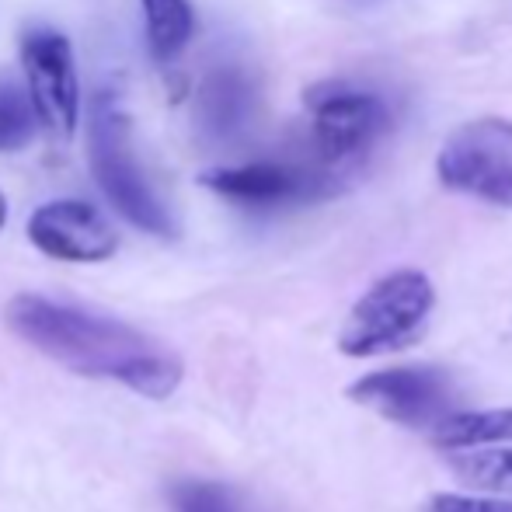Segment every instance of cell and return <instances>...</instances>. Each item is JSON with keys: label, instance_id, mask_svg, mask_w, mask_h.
<instances>
[{"label": "cell", "instance_id": "cell-2", "mask_svg": "<svg viewBox=\"0 0 512 512\" xmlns=\"http://www.w3.org/2000/svg\"><path fill=\"white\" fill-rule=\"evenodd\" d=\"M88 164L102 196L122 220L154 237H175V216L161 203L129 136L126 108L112 91H98L88 112Z\"/></svg>", "mask_w": 512, "mask_h": 512}, {"label": "cell", "instance_id": "cell-7", "mask_svg": "<svg viewBox=\"0 0 512 512\" xmlns=\"http://www.w3.org/2000/svg\"><path fill=\"white\" fill-rule=\"evenodd\" d=\"M213 196L230 199L237 206H290L314 203L345 182L321 171L314 161H248V164H220L199 175Z\"/></svg>", "mask_w": 512, "mask_h": 512}, {"label": "cell", "instance_id": "cell-15", "mask_svg": "<svg viewBox=\"0 0 512 512\" xmlns=\"http://www.w3.org/2000/svg\"><path fill=\"white\" fill-rule=\"evenodd\" d=\"M175 512H248L241 495L220 481H178L171 488Z\"/></svg>", "mask_w": 512, "mask_h": 512}, {"label": "cell", "instance_id": "cell-14", "mask_svg": "<svg viewBox=\"0 0 512 512\" xmlns=\"http://www.w3.org/2000/svg\"><path fill=\"white\" fill-rule=\"evenodd\" d=\"M35 133H39V119L25 95V84L0 77V154L25 150Z\"/></svg>", "mask_w": 512, "mask_h": 512}, {"label": "cell", "instance_id": "cell-8", "mask_svg": "<svg viewBox=\"0 0 512 512\" xmlns=\"http://www.w3.org/2000/svg\"><path fill=\"white\" fill-rule=\"evenodd\" d=\"M349 398L384 415L387 422L422 429L453 415L457 387L450 373L439 366H394V370H377L356 380L349 387Z\"/></svg>", "mask_w": 512, "mask_h": 512}, {"label": "cell", "instance_id": "cell-5", "mask_svg": "<svg viewBox=\"0 0 512 512\" xmlns=\"http://www.w3.org/2000/svg\"><path fill=\"white\" fill-rule=\"evenodd\" d=\"M436 175L450 192L512 209V119L485 115L457 126L439 150Z\"/></svg>", "mask_w": 512, "mask_h": 512}, {"label": "cell", "instance_id": "cell-3", "mask_svg": "<svg viewBox=\"0 0 512 512\" xmlns=\"http://www.w3.org/2000/svg\"><path fill=\"white\" fill-rule=\"evenodd\" d=\"M432 307H436V290L425 272H387L349 310L342 331H338V352L352 359H373L405 349L425 328Z\"/></svg>", "mask_w": 512, "mask_h": 512}, {"label": "cell", "instance_id": "cell-1", "mask_svg": "<svg viewBox=\"0 0 512 512\" xmlns=\"http://www.w3.org/2000/svg\"><path fill=\"white\" fill-rule=\"evenodd\" d=\"M4 321L21 342L77 377L115 380L150 401L171 398L182 387V359L157 338L115 317L56 304L39 293H18L7 304Z\"/></svg>", "mask_w": 512, "mask_h": 512}, {"label": "cell", "instance_id": "cell-6", "mask_svg": "<svg viewBox=\"0 0 512 512\" xmlns=\"http://www.w3.org/2000/svg\"><path fill=\"white\" fill-rule=\"evenodd\" d=\"M21 70L25 95L35 119L53 136H74L81 122V81L70 39L53 25H32L21 32Z\"/></svg>", "mask_w": 512, "mask_h": 512}, {"label": "cell", "instance_id": "cell-12", "mask_svg": "<svg viewBox=\"0 0 512 512\" xmlns=\"http://www.w3.org/2000/svg\"><path fill=\"white\" fill-rule=\"evenodd\" d=\"M147 46L154 60H175L196 32V11L189 0H140Z\"/></svg>", "mask_w": 512, "mask_h": 512}, {"label": "cell", "instance_id": "cell-9", "mask_svg": "<svg viewBox=\"0 0 512 512\" xmlns=\"http://www.w3.org/2000/svg\"><path fill=\"white\" fill-rule=\"evenodd\" d=\"M28 241L56 262L95 265L119 248L112 223L84 199H53L28 216Z\"/></svg>", "mask_w": 512, "mask_h": 512}, {"label": "cell", "instance_id": "cell-10", "mask_svg": "<svg viewBox=\"0 0 512 512\" xmlns=\"http://www.w3.org/2000/svg\"><path fill=\"white\" fill-rule=\"evenodd\" d=\"M255 112L258 84L248 70L223 63V67H213L203 77L196 98V122L209 140H237L241 133H248V126L255 122Z\"/></svg>", "mask_w": 512, "mask_h": 512}, {"label": "cell", "instance_id": "cell-17", "mask_svg": "<svg viewBox=\"0 0 512 512\" xmlns=\"http://www.w3.org/2000/svg\"><path fill=\"white\" fill-rule=\"evenodd\" d=\"M4 223H7V199H4V192H0V230H4Z\"/></svg>", "mask_w": 512, "mask_h": 512}, {"label": "cell", "instance_id": "cell-13", "mask_svg": "<svg viewBox=\"0 0 512 512\" xmlns=\"http://www.w3.org/2000/svg\"><path fill=\"white\" fill-rule=\"evenodd\" d=\"M446 464L474 492L512 495V450H457Z\"/></svg>", "mask_w": 512, "mask_h": 512}, {"label": "cell", "instance_id": "cell-11", "mask_svg": "<svg viewBox=\"0 0 512 512\" xmlns=\"http://www.w3.org/2000/svg\"><path fill=\"white\" fill-rule=\"evenodd\" d=\"M512 439V408H488V411H457L443 422L432 425V443L439 450H478Z\"/></svg>", "mask_w": 512, "mask_h": 512}, {"label": "cell", "instance_id": "cell-4", "mask_svg": "<svg viewBox=\"0 0 512 512\" xmlns=\"http://www.w3.org/2000/svg\"><path fill=\"white\" fill-rule=\"evenodd\" d=\"M307 108L314 164L338 182H345V171L363 164L391 129V108L384 98L352 88L349 81L314 84L307 91Z\"/></svg>", "mask_w": 512, "mask_h": 512}, {"label": "cell", "instance_id": "cell-16", "mask_svg": "<svg viewBox=\"0 0 512 512\" xmlns=\"http://www.w3.org/2000/svg\"><path fill=\"white\" fill-rule=\"evenodd\" d=\"M425 512H512V499L439 492V495H432V499L425 502Z\"/></svg>", "mask_w": 512, "mask_h": 512}]
</instances>
